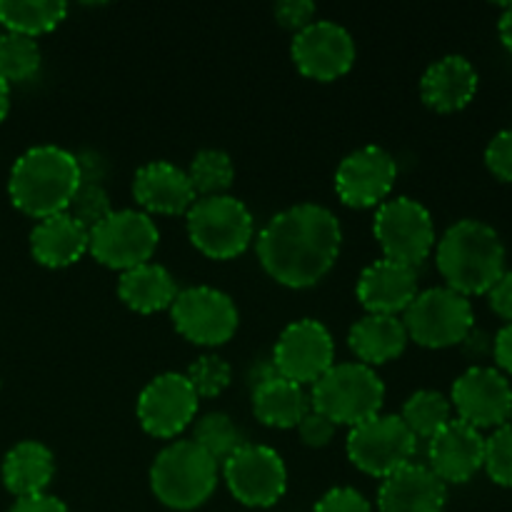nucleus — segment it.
Instances as JSON below:
<instances>
[{"mask_svg":"<svg viewBox=\"0 0 512 512\" xmlns=\"http://www.w3.org/2000/svg\"><path fill=\"white\" fill-rule=\"evenodd\" d=\"M343 248V228L335 213L300 203L268 220L258 235V258L265 273L285 288H313L333 270Z\"/></svg>","mask_w":512,"mask_h":512,"instance_id":"obj_1","label":"nucleus"},{"mask_svg":"<svg viewBox=\"0 0 512 512\" xmlns=\"http://www.w3.org/2000/svg\"><path fill=\"white\" fill-rule=\"evenodd\" d=\"M435 263L450 290L465 298L488 295L505 273V245L488 223L465 218L450 225L438 240Z\"/></svg>","mask_w":512,"mask_h":512,"instance_id":"obj_2","label":"nucleus"},{"mask_svg":"<svg viewBox=\"0 0 512 512\" xmlns=\"http://www.w3.org/2000/svg\"><path fill=\"white\" fill-rule=\"evenodd\" d=\"M80 188L78 158L58 145H38L15 160L8 193L15 208L30 218L65 213Z\"/></svg>","mask_w":512,"mask_h":512,"instance_id":"obj_3","label":"nucleus"},{"mask_svg":"<svg viewBox=\"0 0 512 512\" xmlns=\"http://www.w3.org/2000/svg\"><path fill=\"white\" fill-rule=\"evenodd\" d=\"M153 495L170 510H195L218 488V463L193 440H175L150 468Z\"/></svg>","mask_w":512,"mask_h":512,"instance_id":"obj_4","label":"nucleus"},{"mask_svg":"<svg viewBox=\"0 0 512 512\" xmlns=\"http://www.w3.org/2000/svg\"><path fill=\"white\" fill-rule=\"evenodd\" d=\"M385 385L373 368L363 363H335L318 383H313L310 405L333 425H355L380 415Z\"/></svg>","mask_w":512,"mask_h":512,"instance_id":"obj_5","label":"nucleus"},{"mask_svg":"<svg viewBox=\"0 0 512 512\" xmlns=\"http://www.w3.org/2000/svg\"><path fill=\"white\" fill-rule=\"evenodd\" d=\"M190 243L215 260L238 258L253 240V215L233 195L198 198L185 213Z\"/></svg>","mask_w":512,"mask_h":512,"instance_id":"obj_6","label":"nucleus"},{"mask_svg":"<svg viewBox=\"0 0 512 512\" xmlns=\"http://www.w3.org/2000/svg\"><path fill=\"white\" fill-rule=\"evenodd\" d=\"M403 325L408 338L423 348H453L465 340L475 328L473 303L465 295L445 288H428L415 295L413 303L405 308Z\"/></svg>","mask_w":512,"mask_h":512,"instance_id":"obj_7","label":"nucleus"},{"mask_svg":"<svg viewBox=\"0 0 512 512\" xmlns=\"http://www.w3.org/2000/svg\"><path fill=\"white\" fill-rule=\"evenodd\" d=\"M373 233L383 248V258L418 268L435 248V223L430 210L413 198L385 200L378 205Z\"/></svg>","mask_w":512,"mask_h":512,"instance_id":"obj_8","label":"nucleus"},{"mask_svg":"<svg viewBox=\"0 0 512 512\" xmlns=\"http://www.w3.org/2000/svg\"><path fill=\"white\" fill-rule=\"evenodd\" d=\"M160 243V230L148 213L113 210L90 230L88 253L100 265L113 270H133L150 263Z\"/></svg>","mask_w":512,"mask_h":512,"instance_id":"obj_9","label":"nucleus"},{"mask_svg":"<svg viewBox=\"0 0 512 512\" xmlns=\"http://www.w3.org/2000/svg\"><path fill=\"white\" fill-rule=\"evenodd\" d=\"M418 438L408 430L400 415H375L350 428L348 458L365 475L388 478L413 463Z\"/></svg>","mask_w":512,"mask_h":512,"instance_id":"obj_10","label":"nucleus"},{"mask_svg":"<svg viewBox=\"0 0 512 512\" xmlns=\"http://www.w3.org/2000/svg\"><path fill=\"white\" fill-rule=\"evenodd\" d=\"M223 478L233 498L248 508H270L288 490L283 458L268 445L245 443L235 450L223 463Z\"/></svg>","mask_w":512,"mask_h":512,"instance_id":"obj_11","label":"nucleus"},{"mask_svg":"<svg viewBox=\"0 0 512 512\" xmlns=\"http://www.w3.org/2000/svg\"><path fill=\"white\" fill-rule=\"evenodd\" d=\"M173 325L185 340L195 345L228 343L238 330V308L223 290L198 285V288L180 290L170 305Z\"/></svg>","mask_w":512,"mask_h":512,"instance_id":"obj_12","label":"nucleus"},{"mask_svg":"<svg viewBox=\"0 0 512 512\" xmlns=\"http://www.w3.org/2000/svg\"><path fill=\"white\" fill-rule=\"evenodd\" d=\"M335 365V340L320 320L303 318L280 333L273 350V368L280 378L313 385Z\"/></svg>","mask_w":512,"mask_h":512,"instance_id":"obj_13","label":"nucleus"},{"mask_svg":"<svg viewBox=\"0 0 512 512\" xmlns=\"http://www.w3.org/2000/svg\"><path fill=\"white\" fill-rule=\"evenodd\" d=\"M450 405L458 420L480 433L510 423L512 385L508 375L488 365H473L453 383Z\"/></svg>","mask_w":512,"mask_h":512,"instance_id":"obj_14","label":"nucleus"},{"mask_svg":"<svg viewBox=\"0 0 512 512\" xmlns=\"http://www.w3.org/2000/svg\"><path fill=\"white\" fill-rule=\"evenodd\" d=\"M398 180V165L388 150L365 145L340 160L335 170V193L348 208L383 205Z\"/></svg>","mask_w":512,"mask_h":512,"instance_id":"obj_15","label":"nucleus"},{"mask_svg":"<svg viewBox=\"0 0 512 512\" xmlns=\"http://www.w3.org/2000/svg\"><path fill=\"white\" fill-rule=\"evenodd\" d=\"M198 395L188 378L163 373L150 380L138 398V420L153 438H175L198 415Z\"/></svg>","mask_w":512,"mask_h":512,"instance_id":"obj_16","label":"nucleus"},{"mask_svg":"<svg viewBox=\"0 0 512 512\" xmlns=\"http://www.w3.org/2000/svg\"><path fill=\"white\" fill-rule=\"evenodd\" d=\"M290 53L305 78L328 83L353 68L358 50L353 35L343 25L333 20H315L305 30L295 33Z\"/></svg>","mask_w":512,"mask_h":512,"instance_id":"obj_17","label":"nucleus"},{"mask_svg":"<svg viewBox=\"0 0 512 512\" xmlns=\"http://www.w3.org/2000/svg\"><path fill=\"white\" fill-rule=\"evenodd\" d=\"M485 435L453 418L435 438L428 440V468L445 485H463L483 470Z\"/></svg>","mask_w":512,"mask_h":512,"instance_id":"obj_18","label":"nucleus"},{"mask_svg":"<svg viewBox=\"0 0 512 512\" xmlns=\"http://www.w3.org/2000/svg\"><path fill=\"white\" fill-rule=\"evenodd\" d=\"M445 503L448 485L420 463L388 475L378 490V512H445Z\"/></svg>","mask_w":512,"mask_h":512,"instance_id":"obj_19","label":"nucleus"},{"mask_svg":"<svg viewBox=\"0 0 512 512\" xmlns=\"http://www.w3.org/2000/svg\"><path fill=\"white\" fill-rule=\"evenodd\" d=\"M418 270L393 260H375L360 273L358 300L368 313H405L418 295Z\"/></svg>","mask_w":512,"mask_h":512,"instance_id":"obj_20","label":"nucleus"},{"mask_svg":"<svg viewBox=\"0 0 512 512\" xmlns=\"http://www.w3.org/2000/svg\"><path fill=\"white\" fill-rule=\"evenodd\" d=\"M133 195L148 213L180 215L188 213L198 200L188 173L168 160H153L135 173Z\"/></svg>","mask_w":512,"mask_h":512,"instance_id":"obj_21","label":"nucleus"},{"mask_svg":"<svg viewBox=\"0 0 512 512\" xmlns=\"http://www.w3.org/2000/svg\"><path fill=\"white\" fill-rule=\"evenodd\" d=\"M478 93V70L463 55H445L425 70L420 95L435 113H458Z\"/></svg>","mask_w":512,"mask_h":512,"instance_id":"obj_22","label":"nucleus"},{"mask_svg":"<svg viewBox=\"0 0 512 512\" xmlns=\"http://www.w3.org/2000/svg\"><path fill=\"white\" fill-rule=\"evenodd\" d=\"M90 233L68 213L43 218L30 230V253L45 268H68L88 253Z\"/></svg>","mask_w":512,"mask_h":512,"instance_id":"obj_23","label":"nucleus"},{"mask_svg":"<svg viewBox=\"0 0 512 512\" xmlns=\"http://www.w3.org/2000/svg\"><path fill=\"white\" fill-rule=\"evenodd\" d=\"M408 340V330L398 315L368 313L348 333L350 350L355 353L358 363L368 365V368L400 358Z\"/></svg>","mask_w":512,"mask_h":512,"instance_id":"obj_24","label":"nucleus"},{"mask_svg":"<svg viewBox=\"0 0 512 512\" xmlns=\"http://www.w3.org/2000/svg\"><path fill=\"white\" fill-rule=\"evenodd\" d=\"M55 475V455L38 440H23L3 460V485L15 498L43 495Z\"/></svg>","mask_w":512,"mask_h":512,"instance_id":"obj_25","label":"nucleus"},{"mask_svg":"<svg viewBox=\"0 0 512 512\" xmlns=\"http://www.w3.org/2000/svg\"><path fill=\"white\" fill-rule=\"evenodd\" d=\"M253 413L268 428H298L300 420L310 413V398L303 385L273 375L253 388Z\"/></svg>","mask_w":512,"mask_h":512,"instance_id":"obj_26","label":"nucleus"},{"mask_svg":"<svg viewBox=\"0 0 512 512\" xmlns=\"http://www.w3.org/2000/svg\"><path fill=\"white\" fill-rule=\"evenodd\" d=\"M175 278L158 263H145L133 270H125L118 280V295L135 313H158L173 305L178 298Z\"/></svg>","mask_w":512,"mask_h":512,"instance_id":"obj_27","label":"nucleus"},{"mask_svg":"<svg viewBox=\"0 0 512 512\" xmlns=\"http://www.w3.org/2000/svg\"><path fill=\"white\" fill-rule=\"evenodd\" d=\"M65 13L68 5L63 0H0V25L28 38L58 28Z\"/></svg>","mask_w":512,"mask_h":512,"instance_id":"obj_28","label":"nucleus"},{"mask_svg":"<svg viewBox=\"0 0 512 512\" xmlns=\"http://www.w3.org/2000/svg\"><path fill=\"white\" fill-rule=\"evenodd\" d=\"M403 423L418 440H430L453 420V405L438 390H418L403 405Z\"/></svg>","mask_w":512,"mask_h":512,"instance_id":"obj_29","label":"nucleus"},{"mask_svg":"<svg viewBox=\"0 0 512 512\" xmlns=\"http://www.w3.org/2000/svg\"><path fill=\"white\" fill-rule=\"evenodd\" d=\"M185 173H188L195 195H200V198L225 195V190L235 180L233 160H230L228 153H223L218 148H205L200 153H195V158L190 160V168Z\"/></svg>","mask_w":512,"mask_h":512,"instance_id":"obj_30","label":"nucleus"},{"mask_svg":"<svg viewBox=\"0 0 512 512\" xmlns=\"http://www.w3.org/2000/svg\"><path fill=\"white\" fill-rule=\"evenodd\" d=\"M193 443L203 448L215 463H225L235 450L245 445L243 430L233 423V418L225 413H208L195 423Z\"/></svg>","mask_w":512,"mask_h":512,"instance_id":"obj_31","label":"nucleus"},{"mask_svg":"<svg viewBox=\"0 0 512 512\" xmlns=\"http://www.w3.org/2000/svg\"><path fill=\"white\" fill-rule=\"evenodd\" d=\"M40 45L20 33H0V78L5 83H23L40 70Z\"/></svg>","mask_w":512,"mask_h":512,"instance_id":"obj_32","label":"nucleus"},{"mask_svg":"<svg viewBox=\"0 0 512 512\" xmlns=\"http://www.w3.org/2000/svg\"><path fill=\"white\" fill-rule=\"evenodd\" d=\"M185 378L193 385L198 398H215L230 385L233 370H230L228 360L220 358V355H200L188 368Z\"/></svg>","mask_w":512,"mask_h":512,"instance_id":"obj_33","label":"nucleus"},{"mask_svg":"<svg viewBox=\"0 0 512 512\" xmlns=\"http://www.w3.org/2000/svg\"><path fill=\"white\" fill-rule=\"evenodd\" d=\"M483 470L500 488H512V425L505 423L485 438Z\"/></svg>","mask_w":512,"mask_h":512,"instance_id":"obj_34","label":"nucleus"},{"mask_svg":"<svg viewBox=\"0 0 512 512\" xmlns=\"http://www.w3.org/2000/svg\"><path fill=\"white\" fill-rule=\"evenodd\" d=\"M65 213H68L70 218L78 220V223L90 233L95 225H100L110 213H113V208H110V198L108 193H105L103 185L80 183V188L75 190L73 200H70Z\"/></svg>","mask_w":512,"mask_h":512,"instance_id":"obj_35","label":"nucleus"},{"mask_svg":"<svg viewBox=\"0 0 512 512\" xmlns=\"http://www.w3.org/2000/svg\"><path fill=\"white\" fill-rule=\"evenodd\" d=\"M485 165L495 178L512 183V130L495 135L485 148Z\"/></svg>","mask_w":512,"mask_h":512,"instance_id":"obj_36","label":"nucleus"},{"mask_svg":"<svg viewBox=\"0 0 512 512\" xmlns=\"http://www.w3.org/2000/svg\"><path fill=\"white\" fill-rule=\"evenodd\" d=\"M315 512H373V508L360 490L333 488L318 500Z\"/></svg>","mask_w":512,"mask_h":512,"instance_id":"obj_37","label":"nucleus"},{"mask_svg":"<svg viewBox=\"0 0 512 512\" xmlns=\"http://www.w3.org/2000/svg\"><path fill=\"white\" fill-rule=\"evenodd\" d=\"M315 3L310 0H283V3L275 5V18L283 28L293 30V33H300V30L308 28L310 23H315Z\"/></svg>","mask_w":512,"mask_h":512,"instance_id":"obj_38","label":"nucleus"},{"mask_svg":"<svg viewBox=\"0 0 512 512\" xmlns=\"http://www.w3.org/2000/svg\"><path fill=\"white\" fill-rule=\"evenodd\" d=\"M335 428H338V425L330 423L325 415L310 410V413L298 423V435L308 448H325V445L333 440Z\"/></svg>","mask_w":512,"mask_h":512,"instance_id":"obj_39","label":"nucleus"},{"mask_svg":"<svg viewBox=\"0 0 512 512\" xmlns=\"http://www.w3.org/2000/svg\"><path fill=\"white\" fill-rule=\"evenodd\" d=\"M488 303L498 318L512 323V270H505L498 283L488 290Z\"/></svg>","mask_w":512,"mask_h":512,"instance_id":"obj_40","label":"nucleus"},{"mask_svg":"<svg viewBox=\"0 0 512 512\" xmlns=\"http://www.w3.org/2000/svg\"><path fill=\"white\" fill-rule=\"evenodd\" d=\"M8 512H70L65 503L55 495H33V498H20L15 500L13 508Z\"/></svg>","mask_w":512,"mask_h":512,"instance_id":"obj_41","label":"nucleus"},{"mask_svg":"<svg viewBox=\"0 0 512 512\" xmlns=\"http://www.w3.org/2000/svg\"><path fill=\"white\" fill-rule=\"evenodd\" d=\"M493 358L500 373L512 375V323H505L493 338Z\"/></svg>","mask_w":512,"mask_h":512,"instance_id":"obj_42","label":"nucleus"},{"mask_svg":"<svg viewBox=\"0 0 512 512\" xmlns=\"http://www.w3.org/2000/svg\"><path fill=\"white\" fill-rule=\"evenodd\" d=\"M460 348H463V353L468 355V358L480 360L483 355H493V338H490L485 330L473 328L468 335H465V340L460 343Z\"/></svg>","mask_w":512,"mask_h":512,"instance_id":"obj_43","label":"nucleus"},{"mask_svg":"<svg viewBox=\"0 0 512 512\" xmlns=\"http://www.w3.org/2000/svg\"><path fill=\"white\" fill-rule=\"evenodd\" d=\"M498 33H500V40H503L505 48H508L512 53V3L505 5L503 15H500Z\"/></svg>","mask_w":512,"mask_h":512,"instance_id":"obj_44","label":"nucleus"},{"mask_svg":"<svg viewBox=\"0 0 512 512\" xmlns=\"http://www.w3.org/2000/svg\"><path fill=\"white\" fill-rule=\"evenodd\" d=\"M8 110H10V85L0 78V123L5 120Z\"/></svg>","mask_w":512,"mask_h":512,"instance_id":"obj_45","label":"nucleus"},{"mask_svg":"<svg viewBox=\"0 0 512 512\" xmlns=\"http://www.w3.org/2000/svg\"><path fill=\"white\" fill-rule=\"evenodd\" d=\"M510 425H512V410H510Z\"/></svg>","mask_w":512,"mask_h":512,"instance_id":"obj_46","label":"nucleus"}]
</instances>
